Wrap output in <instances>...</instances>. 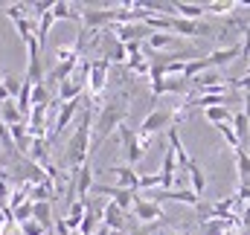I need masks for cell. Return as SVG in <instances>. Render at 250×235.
<instances>
[{
    "mask_svg": "<svg viewBox=\"0 0 250 235\" xmlns=\"http://www.w3.org/2000/svg\"><path fill=\"white\" fill-rule=\"evenodd\" d=\"M212 215L227 221L230 215H236V197H221V200H212Z\"/></svg>",
    "mask_w": 250,
    "mask_h": 235,
    "instance_id": "obj_26",
    "label": "cell"
},
{
    "mask_svg": "<svg viewBox=\"0 0 250 235\" xmlns=\"http://www.w3.org/2000/svg\"><path fill=\"white\" fill-rule=\"evenodd\" d=\"M26 12H29V3H9V6H6V18H9L12 23L23 20V18H26Z\"/></svg>",
    "mask_w": 250,
    "mask_h": 235,
    "instance_id": "obj_30",
    "label": "cell"
},
{
    "mask_svg": "<svg viewBox=\"0 0 250 235\" xmlns=\"http://www.w3.org/2000/svg\"><path fill=\"white\" fill-rule=\"evenodd\" d=\"M146 44H148L151 50H172V47L178 44V35H175V32H151Z\"/></svg>",
    "mask_w": 250,
    "mask_h": 235,
    "instance_id": "obj_22",
    "label": "cell"
},
{
    "mask_svg": "<svg viewBox=\"0 0 250 235\" xmlns=\"http://www.w3.org/2000/svg\"><path fill=\"white\" fill-rule=\"evenodd\" d=\"M21 78H15V76H3V87H6V93H9V99H18V93H21Z\"/></svg>",
    "mask_w": 250,
    "mask_h": 235,
    "instance_id": "obj_35",
    "label": "cell"
},
{
    "mask_svg": "<svg viewBox=\"0 0 250 235\" xmlns=\"http://www.w3.org/2000/svg\"><path fill=\"white\" fill-rule=\"evenodd\" d=\"M239 32H242V56L250 59V23H239Z\"/></svg>",
    "mask_w": 250,
    "mask_h": 235,
    "instance_id": "obj_36",
    "label": "cell"
},
{
    "mask_svg": "<svg viewBox=\"0 0 250 235\" xmlns=\"http://www.w3.org/2000/svg\"><path fill=\"white\" fill-rule=\"evenodd\" d=\"M233 131H236V137H239V145L245 148L250 145V117L245 111H239V114H233ZM248 151V148H245Z\"/></svg>",
    "mask_w": 250,
    "mask_h": 235,
    "instance_id": "obj_17",
    "label": "cell"
},
{
    "mask_svg": "<svg viewBox=\"0 0 250 235\" xmlns=\"http://www.w3.org/2000/svg\"><path fill=\"white\" fill-rule=\"evenodd\" d=\"M53 23H56V18H53V9H50V12H44V15H41L38 29H35V38H38V47H41V50H44V44H47V35H50Z\"/></svg>",
    "mask_w": 250,
    "mask_h": 235,
    "instance_id": "obj_25",
    "label": "cell"
},
{
    "mask_svg": "<svg viewBox=\"0 0 250 235\" xmlns=\"http://www.w3.org/2000/svg\"><path fill=\"white\" fill-rule=\"evenodd\" d=\"M96 235H111V230H108V227H105V224H102V227H99V230H96Z\"/></svg>",
    "mask_w": 250,
    "mask_h": 235,
    "instance_id": "obj_41",
    "label": "cell"
},
{
    "mask_svg": "<svg viewBox=\"0 0 250 235\" xmlns=\"http://www.w3.org/2000/svg\"><path fill=\"white\" fill-rule=\"evenodd\" d=\"M73 175V192H76V200H87V195L93 192V169L90 166H82V169H76V172H70Z\"/></svg>",
    "mask_w": 250,
    "mask_h": 235,
    "instance_id": "obj_10",
    "label": "cell"
},
{
    "mask_svg": "<svg viewBox=\"0 0 250 235\" xmlns=\"http://www.w3.org/2000/svg\"><path fill=\"white\" fill-rule=\"evenodd\" d=\"M12 221H18V224H26V221H32V200H26L23 206H18V209L12 212Z\"/></svg>",
    "mask_w": 250,
    "mask_h": 235,
    "instance_id": "obj_33",
    "label": "cell"
},
{
    "mask_svg": "<svg viewBox=\"0 0 250 235\" xmlns=\"http://www.w3.org/2000/svg\"><path fill=\"white\" fill-rule=\"evenodd\" d=\"M21 235H50L38 221H26V224H21Z\"/></svg>",
    "mask_w": 250,
    "mask_h": 235,
    "instance_id": "obj_37",
    "label": "cell"
},
{
    "mask_svg": "<svg viewBox=\"0 0 250 235\" xmlns=\"http://www.w3.org/2000/svg\"><path fill=\"white\" fill-rule=\"evenodd\" d=\"M148 35H151V29L146 23H123L114 29L117 44H143V41H148Z\"/></svg>",
    "mask_w": 250,
    "mask_h": 235,
    "instance_id": "obj_7",
    "label": "cell"
},
{
    "mask_svg": "<svg viewBox=\"0 0 250 235\" xmlns=\"http://www.w3.org/2000/svg\"><path fill=\"white\" fill-rule=\"evenodd\" d=\"M125 218H128V212H123L114 200H111V203H105V209H102V224H105L111 233H128V230H131Z\"/></svg>",
    "mask_w": 250,
    "mask_h": 235,
    "instance_id": "obj_9",
    "label": "cell"
},
{
    "mask_svg": "<svg viewBox=\"0 0 250 235\" xmlns=\"http://www.w3.org/2000/svg\"><path fill=\"white\" fill-rule=\"evenodd\" d=\"M87 87L84 84H79V81H73V78H67L59 84V102H76V99H82V93H84Z\"/></svg>",
    "mask_w": 250,
    "mask_h": 235,
    "instance_id": "obj_19",
    "label": "cell"
},
{
    "mask_svg": "<svg viewBox=\"0 0 250 235\" xmlns=\"http://www.w3.org/2000/svg\"><path fill=\"white\" fill-rule=\"evenodd\" d=\"M242 111L250 117V93H245V96H242Z\"/></svg>",
    "mask_w": 250,
    "mask_h": 235,
    "instance_id": "obj_40",
    "label": "cell"
},
{
    "mask_svg": "<svg viewBox=\"0 0 250 235\" xmlns=\"http://www.w3.org/2000/svg\"><path fill=\"white\" fill-rule=\"evenodd\" d=\"M172 125V111L169 108H154L148 117L143 119V125H140V134H148V137H154L157 131H163V128H169Z\"/></svg>",
    "mask_w": 250,
    "mask_h": 235,
    "instance_id": "obj_8",
    "label": "cell"
},
{
    "mask_svg": "<svg viewBox=\"0 0 250 235\" xmlns=\"http://www.w3.org/2000/svg\"><path fill=\"white\" fill-rule=\"evenodd\" d=\"M105 59L111 61V64H128V53H125L123 44H114V50L105 53Z\"/></svg>",
    "mask_w": 250,
    "mask_h": 235,
    "instance_id": "obj_34",
    "label": "cell"
},
{
    "mask_svg": "<svg viewBox=\"0 0 250 235\" xmlns=\"http://www.w3.org/2000/svg\"><path fill=\"white\" fill-rule=\"evenodd\" d=\"M0 122H3L6 128H12V125H18V122H23V114L18 111V105H15V99H9V102H3V105H0Z\"/></svg>",
    "mask_w": 250,
    "mask_h": 235,
    "instance_id": "obj_23",
    "label": "cell"
},
{
    "mask_svg": "<svg viewBox=\"0 0 250 235\" xmlns=\"http://www.w3.org/2000/svg\"><path fill=\"white\" fill-rule=\"evenodd\" d=\"M236 206H250V180H239V189H236Z\"/></svg>",
    "mask_w": 250,
    "mask_h": 235,
    "instance_id": "obj_32",
    "label": "cell"
},
{
    "mask_svg": "<svg viewBox=\"0 0 250 235\" xmlns=\"http://www.w3.org/2000/svg\"><path fill=\"white\" fill-rule=\"evenodd\" d=\"M32 221H38L47 233H50V227H53V206L44 200V203H32Z\"/></svg>",
    "mask_w": 250,
    "mask_h": 235,
    "instance_id": "obj_24",
    "label": "cell"
},
{
    "mask_svg": "<svg viewBox=\"0 0 250 235\" xmlns=\"http://www.w3.org/2000/svg\"><path fill=\"white\" fill-rule=\"evenodd\" d=\"M201 235H227V221L221 218H209L201 224Z\"/></svg>",
    "mask_w": 250,
    "mask_h": 235,
    "instance_id": "obj_29",
    "label": "cell"
},
{
    "mask_svg": "<svg viewBox=\"0 0 250 235\" xmlns=\"http://www.w3.org/2000/svg\"><path fill=\"white\" fill-rule=\"evenodd\" d=\"M125 117H128V105H125L123 99L108 102V105L99 111L96 122H93V148H99L114 131H120V125H125Z\"/></svg>",
    "mask_w": 250,
    "mask_h": 235,
    "instance_id": "obj_2",
    "label": "cell"
},
{
    "mask_svg": "<svg viewBox=\"0 0 250 235\" xmlns=\"http://www.w3.org/2000/svg\"><path fill=\"white\" fill-rule=\"evenodd\" d=\"M0 235H21V224L9 218V221H6V224L0 227Z\"/></svg>",
    "mask_w": 250,
    "mask_h": 235,
    "instance_id": "obj_38",
    "label": "cell"
},
{
    "mask_svg": "<svg viewBox=\"0 0 250 235\" xmlns=\"http://www.w3.org/2000/svg\"><path fill=\"white\" fill-rule=\"evenodd\" d=\"M84 215H87V200H73V203L67 206V218H64L67 230H70V233H79Z\"/></svg>",
    "mask_w": 250,
    "mask_h": 235,
    "instance_id": "obj_13",
    "label": "cell"
},
{
    "mask_svg": "<svg viewBox=\"0 0 250 235\" xmlns=\"http://www.w3.org/2000/svg\"><path fill=\"white\" fill-rule=\"evenodd\" d=\"M160 235H181V233H160Z\"/></svg>",
    "mask_w": 250,
    "mask_h": 235,
    "instance_id": "obj_42",
    "label": "cell"
},
{
    "mask_svg": "<svg viewBox=\"0 0 250 235\" xmlns=\"http://www.w3.org/2000/svg\"><path fill=\"white\" fill-rule=\"evenodd\" d=\"M207 15H230L233 9H239L236 0H215V3H204Z\"/></svg>",
    "mask_w": 250,
    "mask_h": 235,
    "instance_id": "obj_27",
    "label": "cell"
},
{
    "mask_svg": "<svg viewBox=\"0 0 250 235\" xmlns=\"http://www.w3.org/2000/svg\"><path fill=\"white\" fill-rule=\"evenodd\" d=\"M134 218L143 224V227H151V224H160L166 218L163 206L160 203H151V200H143L140 192H137V203H134Z\"/></svg>",
    "mask_w": 250,
    "mask_h": 235,
    "instance_id": "obj_5",
    "label": "cell"
},
{
    "mask_svg": "<svg viewBox=\"0 0 250 235\" xmlns=\"http://www.w3.org/2000/svg\"><path fill=\"white\" fill-rule=\"evenodd\" d=\"M82 23L87 32H99V26L114 23V9H82Z\"/></svg>",
    "mask_w": 250,
    "mask_h": 235,
    "instance_id": "obj_11",
    "label": "cell"
},
{
    "mask_svg": "<svg viewBox=\"0 0 250 235\" xmlns=\"http://www.w3.org/2000/svg\"><path fill=\"white\" fill-rule=\"evenodd\" d=\"M0 81H3V76H0Z\"/></svg>",
    "mask_w": 250,
    "mask_h": 235,
    "instance_id": "obj_43",
    "label": "cell"
},
{
    "mask_svg": "<svg viewBox=\"0 0 250 235\" xmlns=\"http://www.w3.org/2000/svg\"><path fill=\"white\" fill-rule=\"evenodd\" d=\"M108 70H111V61H108V59L90 61V76H87V99H99V96H102V90L108 87Z\"/></svg>",
    "mask_w": 250,
    "mask_h": 235,
    "instance_id": "obj_4",
    "label": "cell"
},
{
    "mask_svg": "<svg viewBox=\"0 0 250 235\" xmlns=\"http://www.w3.org/2000/svg\"><path fill=\"white\" fill-rule=\"evenodd\" d=\"M125 235H154V227H143V224H140V227H134V230H128Z\"/></svg>",
    "mask_w": 250,
    "mask_h": 235,
    "instance_id": "obj_39",
    "label": "cell"
},
{
    "mask_svg": "<svg viewBox=\"0 0 250 235\" xmlns=\"http://www.w3.org/2000/svg\"><path fill=\"white\" fill-rule=\"evenodd\" d=\"M169 148L175 151V160H178V172H187L189 166H192V157H189V151L184 148V142H181V137H178V131H175V128L169 131Z\"/></svg>",
    "mask_w": 250,
    "mask_h": 235,
    "instance_id": "obj_15",
    "label": "cell"
},
{
    "mask_svg": "<svg viewBox=\"0 0 250 235\" xmlns=\"http://www.w3.org/2000/svg\"><path fill=\"white\" fill-rule=\"evenodd\" d=\"M120 139H123V148H125V160H128V166L134 169V166L146 157V151H148V145H151V137H148V134H140V131H134V128H128V125H120Z\"/></svg>",
    "mask_w": 250,
    "mask_h": 235,
    "instance_id": "obj_3",
    "label": "cell"
},
{
    "mask_svg": "<svg viewBox=\"0 0 250 235\" xmlns=\"http://www.w3.org/2000/svg\"><path fill=\"white\" fill-rule=\"evenodd\" d=\"M189 175V183H192V195H198L201 200H204V192H207V177H204V169L192 160V166L187 169Z\"/></svg>",
    "mask_w": 250,
    "mask_h": 235,
    "instance_id": "obj_20",
    "label": "cell"
},
{
    "mask_svg": "<svg viewBox=\"0 0 250 235\" xmlns=\"http://www.w3.org/2000/svg\"><path fill=\"white\" fill-rule=\"evenodd\" d=\"M148 84H151L154 96H166V93H178L181 96V93H189V87H192L184 76H163V78H151Z\"/></svg>",
    "mask_w": 250,
    "mask_h": 235,
    "instance_id": "obj_6",
    "label": "cell"
},
{
    "mask_svg": "<svg viewBox=\"0 0 250 235\" xmlns=\"http://www.w3.org/2000/svg\"><path fill=\"white\" fill-rule=\"evenodd\" d=\"M236 154V172H239V180H250V154L245 148L233 151Z\"/></svg>",
    "mask_w": 250,
    "mask_h": 235,
    "instance_id": "obj_28",
    "label": "cell"
},
{
    "mask_svg": "<svg viewBox=\"0 0 250 235\" xmlns=\"http://www.w3.org/2000/svg\"><path fill=\"white\" fill-rule=\"evenodd\" d=\"M151 189H160V172L140 175V189L137 192H151Z\"/></svg>",
    "mask_w": 250,
    "mask_h": 235,
    "instance_id": "obj_31",
    "label": "cell"
},
{
    "mask_svg": "<svg viewBox=\"0 0 250 235\" xmlns=\"http://www.w3.org/2000/svg\"><path fill=\"white\" fill-rule=\"evenodd\" d=\"M242 56V44H227V47H218V50H212L207 61H209V67H227V64H233V61Z\"/></svg>",
    "mask_w": 250,
    "mask_h": 235,
    "instance_id": "obj_12",
    "label": "cell"
},
{
    "mask_svg": "<svg viewBox=\"0 0 250 235\" xmlns=\"http://www.w3.org/2000/svg\"><path fill=\"white\" fill-rule=\"evenodd\" d=\"M53 18H56V20H82V9H76L73 3L56 0V3H53Z\"/></svg>",
    "mask_w": 250,
    "mask_h": 235,
    "instance_id": "obj_21",
    "label": "cell"
},
{
    "mask_svg": "<svg viewBox=\"0 0 250 235\" xmlns=\"http://www.w3.org/2000/svg\"><path fill=\"white\" fill-rule=\"evenodd\" d=\"M108 172L117 175V186H120V189H131V192L140 189V172H134L131 166H114V169H108Z\"/></svg>",
    "mask_w": 250,
    "mask_h": 235,
    "instance_id": "obj_14",
    "label": "cell"
},
{
    "mask_svg": "<svg viewBox=\"0 0 250 235\" xmlns=\"http://www.w3.org/2000/svg\"><path fill=\"white\" fill-rule=\"evenodd\" d=\"M201 117L207 119L209 125H215V128H218V125H224V122H233V111H230L227 105H218V108H204V111H201Z\"/></svg>",
    "mask_w": 250,
    "mask_h": 235,
    "instance_id": "obj_18",
    "label": "cell"
},
{
    "mask_svg": "<svg viewBox=\"0 0 250 235\" xmlns=\"http://www.w3.org/2000/svg\"><path fill=\"white\" fill-rule=\"evenodd\" d=\"M175 12H178V18H184V20H201V18L207 15L204 3H187V0H175Z\"/></svg>",
    "mask_w": 250,
    "mask_h": 235,
    "instance_id": "obj_16",
    "label": "cell"
},
{
    "mask_svg": "<svg viewBox=\"0 0 250 235\" xmlns=\"http://www.w3.org/2000/svg\"><path fill=\"white\" fill-rule=\"evenodd\" d=\"M90 142H93V117H90V111H84L79 125H76V131L67 139V166H70V172L87 166V157L93 151Z\"/></svg>",
    "mask_w": 250,
    "mask_h": 235,
    "instance_id": "obj_1",
    "label": "cell"
}]
</instances>
